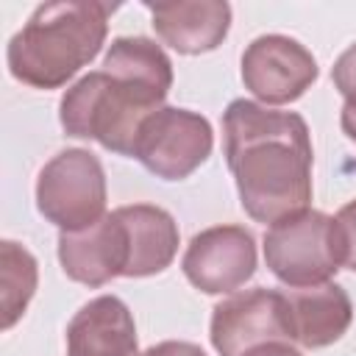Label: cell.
<instances>
[{"instance_id":"obj_1","label":"cell","mask_w":356,"mask_h":356,"mask_svg":"<svg viewBox=\"0 0 356 356\" xmlns=\"http://www.w3.org/2000/svg\"><path fill=\"white\" fill-rule=\"evenodd\" d=\"M222 142L248 217L273 225L309 209L314 153L300 114L245 97L231 100L222 111Z\"/></svg>"},{"instance_id":"obj_2","label":"cell","mask_w":356,"mask_h":356,"mask_svg":"<svg viewBox=\"0 0 356 356\" xmlns=\"http://www.w3.org/2000/svg\"><path fill=\"white\" fill-rule=\"evenodd\" d=\"M114 8L117 6L95 0L36 6L8 42L6 61L11 75L33 89L64 86L100 53Z\"/></svg>"},{"instance_id":"obj_3","label":"cell","mask_w":356,"mask_h":356,"mask_svg":"<svg viewBox=\"0 0 356 356\" xmlns=\"http://www.w3.org/2000/svg\"><path fill=\"white\" fill-rule=\"evenodd\" d=\"M164 100V95L147 86L95 70L64 92L58 103V122L67 136L95 139L100 147L134 159L142 122L156 114Z\"/></svg>"},{"instance_id":"obj_4","label":"cell","mask_w":356,"mask_h":356,"mask_svg":"<svg viewBox=\"0 0 356 356\" xmlns=\"http://www.w3.org/2000/svg\"><path fill=\"white\" fill-rule=\"evenodd\" d=\"M106 172L86 147L56 153L36 178V209L58 231H81L106 214Z\"/></svg>"},{"instance_id":"obj_5","label":"cell","mask_w":356,"mask_h":356,"mask_svg":"<svg viewBox=\"0 0 356 356\" xmlns=\"http://www.w3.org/2000/svg\"><path fill=\"white\" fill-rule=\"evenodd\" d=\"M264 261L289 289L328 284L339 270L334 217L303 209L273 222L264 231Z\"/></svg>"},{"instance_id":"obj_6","label":"cell","mask_w":356,"mask_h":356,"mask_svg":"<svg viewBox=\"0 0 356 356\" xmlns=\"http://www.w3.org/2000/svg\"><path fill=\"white\" fill-rule=\"evenodd\" d=\"M211 147L214 131L203 114L161 106L142 122L134 159L161 181H184L211 156Z\"/></svg>"},{"instance_id":"obj_7","label":"cell","mask_w":356,"mask_h":356,"mask_svg":"<svg viewBox=\"0 0 356 356\" xmlns=\"http://www.w3.org/2000/svg\"><path fill=\"white\" fill-rule=\"evenodd\" d=\"M209 337L220 356H248L270 342H295L284 289L253 286L231 292L214 306Z\"/></svg>"},{"instance_id":"obj_8","label":"cell","mask_w":356,"mask_h":356,"mask_svg":"<svg viewBox=\"0 0 356 356\" xmlns=\"http://www.w3.org/2000/svg\"><path fill=\"white\" fill-rule=\"evenodd\" d=\"M317 58L284 33L256 36L242 53V83L261 106H286L317 81Z\"/></svg>"},{"instance_id":"obj_9","label":"cell","mask_w":356,"mask_h":356,"mask_svg":"<svg viewBox=\"0 0 356 356\" xmlns=\"http://www.w3.org/2000/svg\"><path fill=\"white\" fill-rule=\"evenodd\" d=\"M181 270L195 289L231 295L256 273V239L245 225L203 228L189 239Z\"/></svg>"},{"instance_id":"obj_10","label":"cell","mask_w":356,"mask_h":356,"mask_svg":"<svg viewBox=\"0 0 356 356\" xmlns=\"http://www.w3.org/2000/svg\"><path fill=\"white\" fill-rule=\"evenodd\" d=\"M58 261L64 275L83 286H103L111 278H125L131 261V242L120 211H106L89 228L61 231Z\"/></svg>"},{"instance_id":"obj_11","label":"cell","mask_w":356,"mask_h":356,"mask_svg":"<svg viewBox=\"0 0 356 356\" xmlns=\"http://www.w3.org/2000/svg\"><path fill=\"white\" fill-rule=\"evenodd\" d=\"M156 36L181 56H200L217 50L231 28V6L225 0L189 3H145Z\"/></svg>"},{"instance_id":"obj_12","label":"cell","mask_w":356,"mask_h":356,"mask_svg":"<svg viewBox=\"0 0 356 356\" xmlns=\"http://www.w3.org/2000/svg\"><path fill=\"white\" fill-rule=\"evenodd\" d=\"M67 356H139L131 309L117 295L83 303L67 325Z\"/></svg>"},{"instance_id":"obj_13","label":"cell","mask_w":356,"mask_h":356,"mask_svg":"<svg viewBox=\"0 0 356 356\" xmlns=\"http://www.w3.org/2000/svg\"><path fill=\"white\" fill-rule=\"evenodd\" d=\"M292 320V339L303 348H325L342 339L353 323V303L348 292L328 281L317 286L284 289Z\"/></svg>"},{"instance_id":"obj_14","label":"cell","mask_w":356,"mask_h":356,"mask_svg":"<svg viewBox=\"0 0 356 356\" xmlns=\"http://www.w3.org/2000/svg\"><path fill=\"white\" fill-rule=\"evenodd\" d=\"M128 228L131 261L125 278H147L164 273L178 253V225L172 214L153 203H131L117 209Z\"/></svg>"},{"instance_id":"obj_15","label":"cell","mask_w":356,"mask_h":356,"mask_svg":"<svg viewBox=\"0 0 356 356\" xmlns=\"http://www.w3.org/2000/svg\"><path fill=\"white\" fill-rule=\"evenodd\" d=\"M103 70L164 97L172 89V61L164 47L147 36H117L103 56Z\"/></svg>"},{"instance_id":"obj_16","label":"cell","mask_w":356,"mask_h":356,"mask_svg":"<svg viewBox=\"0 0 356 356\" xmlns=\"http://www.w3.org/2000/svg\"><path fill=\"white\" fill-rule=\"evenodd\" d=\"M39 284V264L28 248L14 239L0 242V289H3V328L8 331L28 309Z\"/></svg>"},{"instance_id":"obj_17","label":"cell","mask_w":356,"mask_h":356,"mask_svg":"<svg viewBox=\"0 0 356 356\" xmlns=\"http://www.w3.org/2000/svg\"><path fill=\"white\" fill-rule=\"evenodd\" d=\"M334 242L339 267L356 273V200L345 203L334 217Z\"/></svg>"},{"instance_id":"obj_18","label":"cell","mask_w":356,"mask_h":356,"mask_svg":"<svg viewBox=\"0 0 356 356\" xmlns=\"http://www.w3.org/2000/svg\"><path fill=\"white\" fill-rule=\"evenodd\" d=\"M331 81L345 97V108L356 111V42L339 53V58L331 67Z\"/></svg>"},{"instance_id":"obj_19","label":"cell","mask_w":356,"mask_h":356,"mask_svg":"<svg viewBox=\"0 0 356 356\" xmlns=\"http://www.w3.org/2000/svg\"><path fill=\"white\" fill-rule=\"evenodd\" d=\"M139 356H206V350L195 342H181V339H167L159 345H150Z\"/></svg>"},{"instance_id":"obj_20","label":"cell","mask_w":356,"mask_h":356,"mask_svg":"<svg viewBox=\"0 0 356 356\" xmlns=\"http://www.w3.org/2000/svg\"><path fill=\"white\" fill-rule=\"evenodd\" d=\"M248 356H303L292 342H270V345H261L256 350H250Z\"/></svg>"},{"instance_id":"obj_21","label":"cell","mask_w":356,"mask_h":356,"mask_svg":"<svg viewBox=\"0 0 356 356\" xmlns=\"http://www.w3.org/2000/svg\"><path fill=\"white\" fill-rule=\"evenodd\" d=\"M339 125H342V131L348 134V139H350V142H356V111H350V108H345V106H342Z\"/></svg>"}]
</instances>
